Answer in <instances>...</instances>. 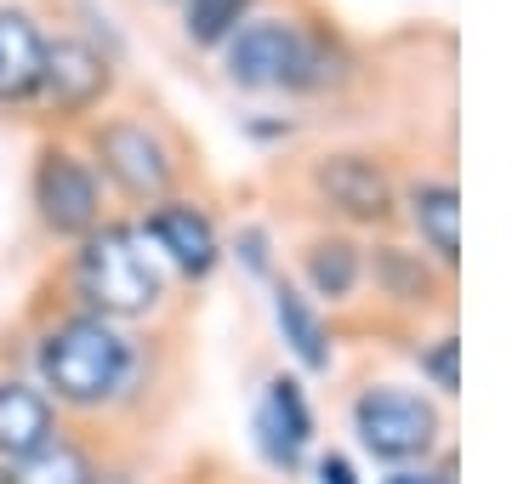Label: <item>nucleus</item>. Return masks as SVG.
Segmentation results:
<instances>
[{"mask_svg":"<svg viewBox=\"0 0 512 484\" xmlns=\"http://www.w3.org/2000/svg\"><path fill=\"white\" fill-rule=\"evenodd\" d=\"M97 154H103V166L114 171V183L126 188V194H160L171 166H165V149L148 137V126H131V120H114V126L97 131Z\"/></svg>","mask_w":512,"mask_h":484,"instance_id":"423d86ee","label":"nucleus"},{"mask_svg":"<svg viewBox=\"0 0 512 484\" xmlns=\"http://www.w3.org/2000/svg\"><path fill=\"white\" fill-rule=\"evenodd\" d=\"M456 348H461L456 336H444L439 348H433V354L421 359V365H427V371H433V382H439L444 393H456V388H461V376H456Z\"/></svg>","mask_w":512,"mask_h":484,"instance_id":"a211bd4d","label":"nucleus"},{"mask_svg":"<svg viewBox=\"0 0 512 484\" xmlns=\"http://www.w3.org/2000/svg\"><path fill=\"white\" fill-rule=\"evenodd\" d=\"M228 75L234 86H313L319 52L291 23H245L228 35Z\"/></svg>","mask_w":512,"mask_h":484,"instance_id":"7ed1b4c3","label":"nucleus"},{"mask_svg":"<svg viewBox=\"0 0 512 484\" xmlns=\"http://www.w3.org/2000/svg\"><path fill=\"white\" fill-rule=\"evenodd\" d=\"M387 484H444V479H433V473H399V479H387Z\"/></svg>","mask_w":512,"mask_h":484,"instance_id":"aec40b11","label":"nucleus"},{"mask_svg":"<svg viewBox=\"0 0 512 484\" xmlns=\"http://www.w3.org/2000/svg\"><path fill=\"white\" fill-rule=\"evenodd\" d=\"M143 240L160 245L183 274H211V262H217V234H211V223H205L194 205H160L148 217Z\"/></svg>","mask_w":512,"mask_h":484,"instance_id":"1a4fd4ad","label":"nucleus"},{"mask_svg":"<svg viewBox=\"0 0 512 484\" xmlns=\"http://www.w3.org/2000/svg\"><path fill=\"white\" fill-rule=\"evenodd\" d=\"M245 6L251 0H188V40H200V46L228 40L245 18Z\"/></svg>","mask_w":512,"mask_h":484,"instance_id":"f3484780","label":"nucleus"},{"mask_svg":"<svg viewBox=\"0 0 512 484\" xmlns=\"http://www.w3.org/2000/svg\"><path fill=\"white\" fill-rule=\"evenodd\" d=\"M308 280L319 297H348L359 285V251L348 240H319L308 251Z\"/></svg>","mask_w":512,"mask_h":484,"instance_id":"dca6fc26","label":"nucleus"},{"mask_svg":"<svg viewBox=\"0 0 512 484\" xmlns=\"http://www.w3.org/2000/svg\"><path fill=\"white\" fill-rule=\"evenodd\" d=\"M92 462L69 445V439H46L40 450L18 456V462H6L0 484H92Z\"/></svg>","mask_w":512,"mask_h":484,"instance_id":"4468645a","label":"nucleus"},{"mask_svg":"<svg viewBox=\"0 0 512 484\" xmlns=\"http://www.w3.org/2000/svg\"><path fill=\"white\" fill-rule=\"evenodd\" d=\"M35 200H40L46 228H57V234H92L97 228V177L63 149L40 154Z\"/></svg>","mask_w":512,"mask_h":484,"instance_id":"39448f33","label":"nucleus"},{"mask_svg":"<svg viewBox=\"0 0 512 484\" xmlns=\"http://www.w3.org/2000/svg\"><path fill=\"white\" fill-rule=\"evenodd\" d=\"M319 188L330 194V205H342L348 217H382L387 211V177L376 160L365 154H330L325 166H319Z\"/></svg>","mask_w":512,"mask_h":484,"instance_id":"9d476101","label":"nucleus"},{"mask_svg":"<svg viewBox=\"0 0 512 484\" xmlns=\"http://www.w3.org/2000/svg\"><path fill=\"white\" fill-rule=\"evenodd\" d=\"M74 280H80V297L97 308V319L148 314L160 302V268H154V257L143 251V240L131 228L92 234L80 262H74Z\"/></svg>","mask_w":512,"mask_h":484,"instance_id":"f03ea898","label":"nucleus"},{"mask_svg":"<svg viewBox=\"0 0 512 484\" xmlns=\"http://www.w3.org/2000/svg\"><path fill=\"white\" fill-rule=\"evenodd\" d=\"M274 314H279L285 342H291V354L302 359L308 371H325V365H330L325 325H319V314L308 308V297H302V291H291V285H279V291H274Z\"/></svg>","mask_w":512,"mask_h":484,"instance_id":"2eb2a0df","label":"nucleus"},{"mask_svg":"<svg viewBox=\"0 0 512 484\" xmlns=\"http://www.w3.org/2000/svg\"><path fill=\"white\" fill-rule=\"evenodd\" d=\"M40 57H46V40L23 12H0V97H29L40 86Z\"/></svg>","mask_w":512,"mask_h":484,"instance_id":"f8f14e48","label":"nucleus"},{"mask_svg":"<svg viewBox=\"0 0 512 484\" xmlns=\"http://www.w3.org/2000/svg\"><path fill=\"white\" fill-rule=\"evenodd\" d=\"M410 217H416L421 240L433 245L444 262L461 257V200L450 183H421L416 194H410Z\"/></svg>","mask_w":512,"mask_h":484,"instance_id":"ddd939ff","label":"nucleus"},{"mask_svg":"<svg viewBox=\"0 0 512 484\" xmlns=\"http://www.w3.org/2000/svg\"><path fill=\"white\" fill-rule=\"evenodd\" d=\"M46 439H57L46 393H35L29 382H0V456L18 462V456L40 450Z\"/></svg>","mask_w":512,"mask_h":484,"instance_id":"9b49d317","label":"nucleus"},{"mask_svg":"<svg viewBox=\"0 0 512 484\" xmlns=\"http://www.w3.org/2000/svg\"><path fill=\"white\" fill-rule=\"evenodd\" d=\"M103 86H109V63H103L86 40H46L35 92H46L57 109H86Z\"/></svg>","mask_w":512,"mask_h":484,"instance_id":"0eeeda50","label":"nucleus"},{"mask_svg":"<svg viewBox=\"0 0 512 484\" xmlns=\"http://www.w3.org/2000/svg\"><path fill=\"white\" fill-rule=\"evenodd\" d=\"M40 376H46V388L63 405H103L131 376V348L109 319H97V314L63 319L40 342Z\"/></svg>","mask_w":512,"mask_h":484,"instance_id":"f257e3e1","label":"nucleus"},{"mask_svg":"<svg viewBox=\"0 0 512 484\" xmlns=\"http://www.w3.org/2000/svg\"><path fill=\"white\" fill-rule=\"evenodd\" d=\"M353 428H359V439H365L370 456L404 462V456H421V450L433 445L439 410L410 388H365L359 405H353Z\"/></svg>","mask_w":512,"mask_h":484,"instance_id":"20e7f679","label":"nucleus"},{"mask_svg":"<svg viewBox=\"0 0 512 484\" xmlns=\"http://www.w3.org/2000/svg\"><path fill=\"white\" fill-rule=\"evenodd\" d=\"M319 484H359V479H353V467L342 462V456H325V462H319Z\"/></svg>","mask_w":512,"mask_h":484,"instance_id":"6ab92c4d","label":"nucleus"},{"mask_svg":"<svg viewBox=\"0 0 512 484\" xmlns=\"http://www.w3.org/2000/svg\"><path fill=\"white\" fill-rule=\"evenodd\" d=\"M256 433H262V450L279 467L302 462V450L313 439V416H308V399H302V382L296 376H274L268 382V399L256 410Z\"/></svg>","mask_w":512,"mask_h":484,"instance_id":"6e6552de","label":"nucleus"}]
</instances>
